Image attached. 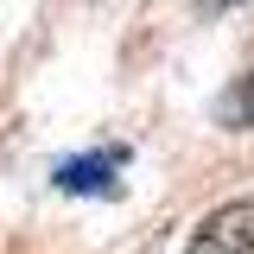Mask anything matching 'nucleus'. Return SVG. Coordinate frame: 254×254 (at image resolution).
I'll use <instances>...</instances> for the list:
<instances>
[{"mask_svg":"<svg viewBox=\"0 0 254 254\" xmlns=\"http://www.w3.org/2000/svg\"><path fill=\"white\" fill-rule=\"evenodd\" d=\"M185 254H254V197L222 203L216 216H203V229L190 235Z\"/></svg>","mask_w":254,"mask_h":254,"instance_id":"f257e3e1","label":"nucleus"},{"mask_svg":"<svg viewBox=\"0 0 254 254\" xmlns=\"http://www.w3.org/2000/svg\"><path fill=\"white\" fill-rule=\"evenodd\" d=\"M121 165V153H102V159H76V165H64L58 185L64 190H108V172Z\"/></svg>","mask_w":254,"mask_h":254,"instance_id":"f03ea898","label":"nucleus"},{"mask_svg":"<svg viewBox=\"0 0 254 254\" xmlns=\"http://www.w3.org/2000/svg\"><path fill=\"white\" fill-rule=\"evenodd\" d=\"M197 6H210V13H222V6H235V0H197Z\"/></svg>","mask_w":254,"mask_h":254,"instance_id":"7ed1b4c3","label":"nucleus"}]
</instances>
